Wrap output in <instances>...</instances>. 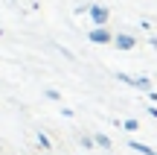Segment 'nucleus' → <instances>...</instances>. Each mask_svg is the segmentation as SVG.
Wrapping results in <instances>:
<instances>
[{
	"mask_svg": "<svg viewBox=\"0 0 157 155\" xmlns=\"http://www.w3.org/2000/svg\"><path fill=\"white\" fill-rule=\"evenodd\" d=\"M35 138H38V144L44 146V149H50V141H47V135H44V132H35Z\"/></svg>",
	"mask_w": 157,
	"mask_h": 155,
	"instance_id": "nucleus-7",
	"label": "nucleus"
},
{
	"mask_svg": "<svg viewBox=\"0 0 157 155\" xmlns=\"http://www.w3.org/2000/svg\"><path fill=\"white\" fill-rule=\"evenodd\" d=\"M87 15H90V21H93L96 27H105V23H108V15H111V12H108L105 6H90V12H87Z\"/></svg>",
	"mask_w": 157,
	"mask_h": 155,
	"instance_id": "nucleus-2",
	"label": "nucleus"
},
{
	"mask_svg": "<svg viewBox=\"0 0 157 155\" xmlns=\"http://www.w3.org/2000/svg\"><path fill=\"white\" fill-rule=\"evenodd\" d=\"M131 149H137L140 155H157L151 146H146V144H137V141H131Z\"/></svg>",
	"mask_w": 157,
	"mask_h": 155,
	"instance_id": "nucleus-5",
	"label": "nucleus"
},
{
	"mask_svg": "<svg viewBox=\"0 0 157 155\" xmlns=\"http://www.w3.org/2000/svg\"><path fill=\"white\" fill-rule=\"evenodd\" d=\"M131 88H140V91H146V94H148V91H151V79H148V76H137Z\"/></svg>",
	"mask_w": 157,
	"mask_h": 155,
	"instance_id": "nucleus-4",
	"label": "nucleus"
},
{
	"mask_svg": "<svg viewBox=\"0 0 157 155\" xmlns=\"http://www.w3.org/2000/svg\"><path fill=\"white\" fill-rule=\"evenodd\" d=\"M87 38L93 41V44H113V35L108 32V27H93Z\"/></svg>",
	"mask_w": 157,
	"mask_h": 155,
	"instance_id": "nucleus-1",
	"label": "nucleus"
},
{
	"mask_svg": "<svg viewBox=\"0 0 157 155\" xmlns=\"http://www.w3.org/2000/svg\"><path fill=\"white\" fill-rule=\"evenodd\" d=\"M93 141H96V144H99V146H105V149H111V141H108V138H105V135H96V138H93Z\"/></svg>",
	"mask_w": 157,
	"mask_h": 155,
	"instance_id": "nucleus-6",
	"label": "nucleus"
},
{
	"mask_svg": "<svg viewBox=\"0 0 157 155\" xmlns=\"http://www.w3.org/2000/svg\"><path fill=\"white\" fill-rule=\"evenodd\" d=\"M134 44H137V38H134V35H125V32L113 35V47H117V50H131Z\"/></svg>",
	"mask_w": 157,
	"mask_h": 155,
	"instance_id": "nucleus-3",
	"label": "nucleus"
}]
</instances>
